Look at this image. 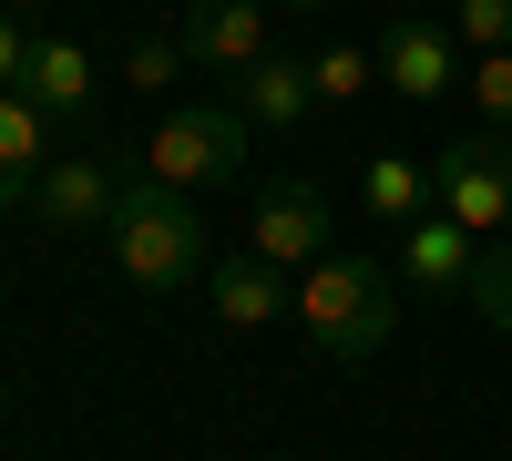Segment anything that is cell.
Instances as JSON below:
<instances>
[{"label": "cell", "instance_id": "cell-1", "mask_svg": "<svg viewBox=\"0 0 512 461\" xmlns=\"http://www.w3.org/2000/svg\"><path fill=\"white\" fill-rule=\"evenodd\" d=\"M287 318L308 328L328 359H379V349L400 339V287H390V267H379V257H359V246H328V257L297 277Z\"/></svg>", "mask_w": 512, "mask_h": 461}, {"label": "cell", "instance_id": "cell-2", "mask_svg": "<svg viewBox=\"0 0 512 461\" xmlns=\"http://www.w3.org/2000/svg\"><path fill=\"white\" fill-rule=\"evenodd\" d=\"M103 246H113V267L134 277V287H154V298H175V287L205 277V216H195V195L154 185V175H123Z\"/></svg>", "mask_w": 512, "mask_h": 461}, {"label": "cell", "instance_id": "cell-3", "mask_svg": "<svg viewBox=\"0 0 512 461\" xmlns=\"http://www.w3.org/2000/svg\"><path fill=\"white\" fill-rule=\"evenodd\" d=\"M144 175L175 185V195H205V185L246 175V113H236V103H185V113H164L154 144H144Z\"/></svg>", "mask_w": 512, "mask_h": 461}, {"label": "cell", "instance_id": "cell-4", "mask_svg": "<svg viewBox=\"0 0 512 461\" xmlns=\"http://www.w3.org/2000/svg\"><path fill=\"white\" fill-rule=\"evenodd\" d=\"M431 195H441V216H461L472 236H512V134H451L431 154Z\"/></svg>", "mask_w": 512, "mask_h": 461}, {"label": "cell", "instance_id": "cell-5", "mask_svg": "<svg viewBox=\"0 0 512 461\" xmlns=\"http://www.w3.org/2000/svg\"><path fill=\"white\" fill-rule=\"evenodd\" d=\"M113 195H123V164L103 144H72V154L41 164V226H52V236H103Z\"/></svg>", "mask_w": 512, "mask_h": 461}, {"label": "cell", "instance_id": "cell-6", "mask_svg": "<svg viewBox=\"0 0 512 461\" xmlns=\"http://www.w3.org/2000/svg\"><path fill=\"white\" fill-rule=\"evenodd\" d=\"M246 257H267L277 277H308L328 257V195L318 185H267L246 216Z\"/></svg>", "mask_w": 512, "mask_h": 461}, {"label": "cell", "instance_id": "cell-7", "mask_svg": "<svg viewBox=\"0 0 512 461\" xmlns=\"http://www.w3.org/2000/svg\"><path fill=\"white\" fill-rule=\"evenodd\" d=\"M175 41H185L195 72H226L236 82L246 62H267V0H185Z\"/></svg>", "mask_w": 512, "mask_h": 461}, {"label": "cell", "instance_id": "cell-8", "mask_svg": "<svg viewBox=\"0 0 512 461\" xmlns=\"http://www.w3.org/2000/svg\"><path fill=\"white\" fill-rule=\"evenodd\" d=\"M390 246H400V277L420 287V298H451V287H472V257H482V236L461 226V216H441V205H431L420 226H400Z\"/></svg>", "mask_w": 512, "mask_h": 461}, {"label": "cell", "instance_id": "cell-9", "mask_svg": "<svg viewBox=\"0 0 512 461\" xmlns=\"http://www.w3.org/2000/svg\"><path fill=\"white\" fill-rule=\"evenodd\" d=\"M379 82H390L400 103H441L451 93V31L441 21H390V41H379Z\"/></svg>", "mask_w": 512, "mask_h": 461}, {"label": "cell", "instance_id": "cell-10", "mask_svg": "<svg viewBox=\"0 0 512 461\" xmlns=\"http://www.w3.org/2000/svg\"><path fill=\"white\" fill-rule=\"evenodd\" d=\"M287 298H297V287H287L267 257H246V246L205 267V308H216L226 328H267V318H287Z\"/></svg>", "mask_w": 512, "mask_h": 461}, {"label": "cell", "instance_id": "cell-11", "mask_svg": "<svg viewBox=\"0 0 512 461\" xmlns=\"http://www.w3.org/2000/svg\"><path fill=\"white\" fill-rule=\"evenodd\" d=\"M21 103H41V113H82L93 103V52H82V41H31V62H21V82H11Z\"/></svg>", "mask_w": 512, "mask_h": 461}, {"label": "cell", "instance_id": "cell-12", "mask_svg": "<svg viewBox=\"0 0 512 461\" xmlns=\"http://www.w3.org/2000/svg\"><path fill=\"white\" fill-rule=\"evenodd\" d=\"M236 113H246V123H308V113H318L308 62H287V52L246 62V72H236Z\"/></svg>", "mask_w": 512, "mask_h": 461}, {"label": "cell", "instance_id": "cell-13", "mask_svg": "<svg viewBox=\"0 0 512 461\" xmlns=\"http://www.w3.org/2000/svg\"><path fill=\"white\" fill-rule=\"evenodd\" d=\"M359 195H369V226H390V236L420 226V216L441 205V195H431V164H410V154H369V164H359Z\"/></svg>", "mask_w": 512, "mask_h": 461}, {"label": "cell", "instance_id": "cell-14", "mask_svg": "<svg viewBox=\"0 0 512 461\" xmlns=\"http://www.w3.org/2000/svg\"><path fill=\"white\" fill-rule=\"evenodd\" d=\"M31 185H41V103L0 93V205L31 195Z\"/></svg>", "mask_w": 512, "mask_h": 461}, {"label": "cell", "instance_id": "cell-15", "mask_svg": "<svg viewBox=\"0 0 512 461\" xmlns=\"http://www.w3.org/2000/svg\"><path fill=\"white\" fill-rule=\"evenodd\" d=\"M472 318L492 328V339H512V236H482V257H472Z\"/></svg>", "mask_w": 512, "mask_h": 461}, {"label": "cell", "instance_id": "cell-16", "mask_svg": "<svg viewBox=\"0 0 512 461\" xmlns=\"http://www.w3.org/2000/svg\"><path fill=\"white\" fill-rule=\"evenodd\" d=\"M308 82H318V103H359L369 82H379V62L359 52V41H338V52H318V62H308Z\"/></svg>", "mask_w": 512, "mask_h": 461}, {"label": "cell", "instance_id": "cell-17", "mask_svg": "<svg viewBox=\"0 0 512 461\" xmlns=\"http://www.w3.org/2000/svg\"><path fill=\"white\" fill-rule=\"evenodd\" d=\"M451 41H472V52H512V0H451Z\"/></svg>", "mask_w": 512, "mask_h": 461}, {"label": "cell", "instance_id": "cell-18", "mask_svg": "<svg viewBox=\"0 0 512 461\" xmlns=\"http://www.w3.org/2000/svg\"><path fill=\"white\" fill-rule=\"evenodd\" d=\"M472 103H482L492 134H512V52H482L472 62Z\"/></svg>", "mask_w": 512, "mask_h": 461}, {"label": "cell", "instance_id": "cell-19", "mask_svg": "<svg viewBox=\"0 0 512 461\" xmlns=\"http://www.w3.org/2000/svg\"><path fill=\"white\" fill-rule=\"evenodd\" d=\"M175 72H185V41H134V52H123V82H134V93H164Z\"/></svg>", "mask_w": 512, "mask_h": 461}, {"label": "cell", "instance_id": "cell-20", "mask_svg": "<svg viewBox=\"0 0 512 461\" xmlns=\"http://www.w3.org/2000/svg\"><path fill=\"white\" fill-rule=\"evenodd\" d=\"M21 62H31V31H21L11 11H0V93H11V82H21Z\"/></svg>", "mask_w": 512, "mask_h": 461}, {"label": "cell", "instance_id": "cell-21", "mask_svg": "<svg viewBox=\"0 0 512 461\" xmlns=\"http://www.w3.org/2000/svg\"><path fill=\"white\" fill-rule=\"evenodd\" d=\"M287 11H328V0H287Z\"/></svg>", "mask_w": 512, "mask_h": 461}]
</instances>
